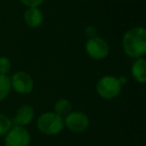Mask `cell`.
Here are the masks:
<instances>
[{"label": "cell", "mask_w": 146, "mask_h": 146, "mask_svg": "<svg viewBox=\"0 0 146 146\" xmlns=\"http://www.w3.org/2000/svg\"><path fill=\"white\" fill-rule=\"evenodd\" d=\"M64 125L71 132L81 133L89 126V118L82 111H71L64 118Z\"/></svg>", "instance_id": "obj_6"}, {"label": "cell", "mask_w": 146, "mask_h": 146, "mask_svg": "<svg viewBox=\"0 0 146 146\" xmlns=\"http://www.w3.org/2000/svg\"><path fill=\"white\" fill-rule=\"evenodd\" d=\"M11 88L19 94H29L34 87V81L29 73L25 71H17L10 78Z\"/></svg>", "instance_id": "obj_7"}, {"label": "cell", "mask_w": 146, "mask_h": 146, "mask_svg": "<svg viewBox=\"0 0 146 146\" xmlns=\"http://www.w3.org/2000/svg\"><path fill=\"white\" fill-rule=\"evenodd\" d=\"M124 53L133 59L142 58L146 53V30L141 26L132 27L122 38Z\"/></svg>", "instance_id": "obj_1"}, {"label": "cell", "mask_w": 146, "mask_h": 146, "mask_svg": "<svg viewBox=\"0 0 146 146\" xmlns=\"http://www.w3.org/2000/svg\"><path fill=\"white\" fill-rule=\"evenodd\" d=\"M12 120L4 114L0 113V137L7 134V132L12 127Z\"/></svg>", "instance_id": "obj_13"}, {"label": "cell", "mask_w": 146, "mask_h": 146, "mask_svg": "<svg viewBox=\"0 0 146 146\" xmlns=\"http://www.w3.org/2000/svg\"><path fill=\"white\" fill-rule=\"evenodd\" d=\"M0 1H1V0H0Z\"/></svg>", "instance_id": "obj_18"}, {"label": "cell", "mask_w": 146, "mask_h": 146, "mask_svg": "<svg viewBox=\"0 0 146 146\" xmlns=\"http://www.w3.org/2000/svg\"><path fill=\"white\" fill-rule=\"evenodd\" d=\"M25 24L30 28H37L43 22V13L39 7H29L23 15Z\"/></svg>", "instance_id": "obj_9"}, {"label": "cell", "mask_w": 146, "mask_h": 146, "mask_svg": "<svg viewBox=\"0 0 146 146\" xmlns=\"http://www.w3.org/2000/svg\"><path fill=\"white\" fill-rule=\"evenodd\" d=\"M85 50L87 55L94 60H102L109 54V45L107 41L102 37L94 36L88 38L85 44Z\"/></svg>", "instance_id": "obj_4"}, {"label": "cell", "mask_w": 146, "mask_h": 146, "mask_svg": "<svg viewBox=\"0 0 146 146\" xmlns=\"http://www.w3.org/2000/svg\"><path fill=\"white\" fill-rule=\"evenodd\" d=\"M33 118H34V109L30 105L24 104L17 109L16 114L12 120V123H14V125L24 127L32 122Z\"/></svg>", "instance_id": "obj_8"}, {"label": "cell", "mask_w": 146, "mask_h": 146, "mask_svg": "<svg viewBox=\"0 0 146 146\" xmlns=\"http://www.w3.org/2000/svg\"><path fill=\"white\" fill-rule=\"evenodd\" d=\"M118 80H119L120 84H121V86L125 85L126 83H127V78L125 77V76H120L119 78H118Z\"/></svg>", "instance_id": "obj_17"}, {"label": "cell", "mask_w": 146, "mask_h": 146, "mask_svg": "<svg viewBox=\"0 0 146 146\" xmlns=\"http://www.w3.org/2000/svg\"><path fill=\"white\" fill-rule=\"evenodd\" d=\"M11 90V80L8 75L0 74V101L9 95Z\"/></svg>", "instance_id": "obj_12"}, {"label": "cell", "mask_w": 146, "mask_h": 146, "mask_svg": "<svg viewBox=\"0 0 146 146\" xmlns=\"http://www.w3.org/2000/svg\"><path fill=\"white\" fill-rule=\"evenodd\" d=\"M23 5L29 7H39L43 2L44 0H19Z\"/></svg>", "instance_id": "obj_15"}, {"label": "cell", "mask_w": 146, "mask_h": 146, "mask_svg": "<svg viewBox=\"0 0 146 146\" xmlns=\"http://www.w3.org/2000/svg\"><path fill=\"white\" fill-rule=\"evenodd\" d=\"M72 111V104L67 99H59L54 104V113L65 118L70 112Z\"/></svg>", "instance_id": "obj_11"}, {"label": "cell", "mask_w": 146, "mask_h": 146, "mask_svg": "<svg viewBox=\"0 0 146 146\" xmlns=\"http://www.w3.org/2000/svg\"><path fill=\"white\" fill-rule=\"evenodd\" d=\"M30 133L22 126L14 125L5 135V146H29Z\"/></svg>", "instance_id": "obj_5"}, {"label": "cell", "mask_w": 146, "mask_h": 146, "mask_svg": "<svg viewBox=\"0 0 146 146\" xmlns=\"http://www.w3.org/2000/svg\"><path fill=\"white\" fill-rule=\"evenodd\" d=\"M85 32H86V35H87V36L89 37V38H91V37L95 36V29H94L92 26H88Z\"/></svg>", "instance_id": "obj_16"}, {"label": "cell", "mask_w": 146, "mask_h": 146, "mask_svg": "<svg viewBox=\"0 0 146 146\" xmlns=\"http://www.w3.org/2000/svg\"><path fill=\"white\" fill-rule=\"evenodd\" d=\"M131 75L136 82L144 84L146 82V61L144 58H138L131 66Z\"/></svg>", "instance_id": "obj_10"}, {"label": "cell", "mask_w": 146, "mask_h": 146, "mask_svg": "<svg viewBox=\"0 0 146 146\" xmlns=\"http://www.w3.org/2000/svg\"><path fill=\"white\" fill-rule=\"evenodd\" d=\"M64 118L54 112H44L37 119V128L45 135H56L64 128Z\"/></svg>", "instance_id": "obj_2"}, {"label": "cell", "mask_w": 146, "mask_h": 146, "mask_svg": "<svg viewBox=\"0 0 146 146\" xmlns=\"http://www.w3.org/2000/svg\"><path fill=\"white\" fill-rule=\"evenodd\" d=\"M11 70V61L7 57L0 56V74L7 75Z\"/></svg>", "instance_id": "obj_14"}, {"label": "cell", "mask_w": 146, "mask_h": 146, "mask_svg": "<svg viewBox=\"0 0 146 146\" xmlns=\"http://www.w3.org/2000/svg\"><path fill=\"white\" fill-rule=\"evenodd\" d=\"M121 84L117 77L112 75L103 76L96 83V92L101 98L111 100L116 98L121 92Z\"/></svg>", "instance_id": "obj_3"}]
</instances>
